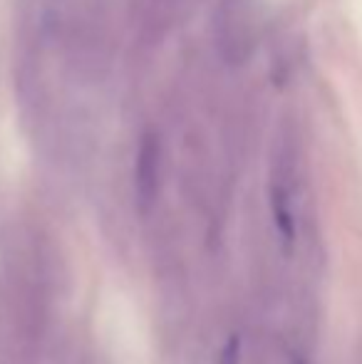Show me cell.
I'll use <instances>...</instances> for the list:
<instances>
[{
    "mask_svg": "<svg viewBox=\"0 0 362 364\" xmlns=\"http://www.w3.org/2000/svg\"><path fill=\"white\" fill-rule=\"evenodd\" d=\"M156 181H159V139L154 134H144L137 154V196L144 208L154 201Z\"/></svg>",
    "mask_w": 362,
    "mask_h": 364,
    "instance_id": "3",
    "label": "cell"
},
{
    "mask_svg": "<svg viewBox=\"0 0 362 364\" xmlns=\"http://www.w3.org/2000/svg\"><path fill=\"white\" fill-rule=\"evenodd\" d=\"M188 0H132L134 20L139 25V33L151 43H159L186 13Z\"/></svg>",
    "mask_w": 362,
    "mask_h": 364,
    "instance_id": "2",
    "label": "cell"
},
{
    "mask_svg": "<svg viewBox=\"0 0 362 364\" xmlns=\"http://www.w3.org/2000/svg\"><path fill=\"white\" fill-rule=\"evenodd\" d=\"M213 33L218 40L223 60L238 63L246 58L251 45V23H248V0H216L213 10Z\"/></svg>",
    "mask_w": 362,
    "mask_h": 364,
    "instance_id": "1",
    "label": "cell"
}]
</instances>
